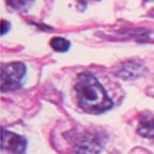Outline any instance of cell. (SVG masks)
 I'll use <instances>...</instances> for the list:
<instances>
[{"mask_svg": "<svg viewBox=\"0 0 154 154\" xmlns=\"http://www.w3.org/2000/svg\"><path fill=\"white\" fill-rule=\"evenodd\" d=\"M74 89L78 105L85 112L101 113L113 106L105 89L90 72H83L78 75Z\"/></svg>", "mask_w": 154, "mask_h": 154, "instance_id": "obj_1", "label": "cell"}, {"mask_svg": "<svg viewBox=\"0 0 154 154\" xmlns=\"http://www.w3.org/2000/svg\"><path fill=\"white\" fill-rule=\"evenodd\" d=\"M2 148L14 154H22L26 150V139L10 131H2Z\"/></svg>", "mask_w": 154, "mask_h": 154, "instance_id": "obj_3", "label": "cell"}, {"mask_svg": "<svg viewBox=\"0 0 154 154\" xmlns=\"http://www.w3.org/2000/svg\"><path fill=\"white\" fill-rule=\"evenodd\" d=\"M26 74L25 64L16 62L10 63L2 68V91H14L21 88V80Z\"/></svg>", "mask_w": 154, "mask_h": 154, "instance_id": "obj_2", "label": "cell"}, {"mask_svg": "<svg viewBox=\"0 0 154 154\" xmlns=\"http://www.w3.org/2000/svg\"><path fill=\"white\" fill-rule=\"evenodd\" d=\"M9 30H10V22L9 21H3L2 22V33L5 35V33L9 32Z\"/></svg>", "mask_w": 154, "mask_h": 154, "instance_id": "obj_8", "label": "cell"}, {"mask_svg": "<svg viewBox=\"0 0 154 154\" xmlns=\"http://www.w3.org/2000/svg\"><path fill=\"white\" fill-rule=\"evenodd\" d=\"M51 47H52L57 52H67V51L70 48V42L67 41L66 38L62 37H54L51 41Z\"/></svg>", "mask_w": 154, "mask_h": 154, "instance_id": "obj_6", "label": "cell"}, {"mask_svg": "<svg viewBox=\"0 0 154 154\" xmlns=\"http://www.w3.org/2000/svg\"><path fill=\"white\" fill-rule=\"evenodd\" d=\"M152 15H153V16H154V10H152Z\"/></svg>", "mask_w": 154, "mask_h": 154, "instance_id": "obj_9", "label": "cell"}, {"mask_svg": "<svg viewBox=\"0 0 154 154\" xmlns=\"http://www.w3.org/2000/svg\"><path fill=\"white\" fill-rule=\"evenodd\" d=\"M33 0H8V4L11 6V8H14V9H26L29 5L32 4Z\"/></svg>", "mask_w": 154, "mask_h": 154, "instance_id": "obj_7", "label": "cell"}, {"mask_svg": "<svg viewBox=\"0 0 154 154\" xmlns=\"http://www.w3.org/2000/svg\"><path fill=\"white\" fill-rule=\"evenodd\" d=\"M101 149V140L96 136L88 134L74 147L73 154H99Z\"/></svg>", "mask_w": 154, "mask_h": 154, "instance_id": "obj_4", "label": "cell"}, {"mask_svg": "<svg viewBox=\"0 0 154 154\" xmlns=\"http://www.w3.org/2000/svg\"><path fill=\"white\" fill-rule=\"evenodd\" d=\"M137 131L140 136L147 138H154V117L144 116L139 122Z\"/></svg>", "mask_w": 154, "mask_h": 154, "instance_id": "obj_5", "label": "cell"}]
</instances>
